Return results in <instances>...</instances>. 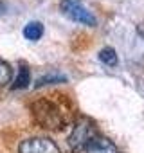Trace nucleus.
<instances>
[{
  "mask_svg": "<svg viewBox=\"0 0 144 153\" xmlns=\"http://www.w3.org/2000/svg\"><path fill=\"white\" fill-rule=\"evenodd\" d=\"M67 78L63 74H45V76H42V78L36 81V87H43V85H52V83H59V81H65Z\"/></svg>",
  "mask_w": 144,
  "mask_h": 153,
  "instance_id": "nucleus-9",
  "label": "nucleus"
},
{
  "mask_svg": "<svg viewBox=\"0 0 144 153\" xmlns=\"http://www.w3.org/2000/svg\"><path fill=\"white\" fill-rule=\"evenodd\" d=\"M11 81V67L7 61L0 59V87H4Z\"/></svg>",
  "mask_w": 144,
  "mask_h": 153,
  "instance_id": "nucleus-10",
  "label": "nucleus"
},
{
  "mask_svg": "<svg viewBox=\"0 0 144 153\" xmlns=\"http://www.w3.org/2000/svg\"><path fill=\"white\" fill-rule=\"evenodd\" d=\"M61 13L70 18L72 22H78V24H85V25H96V16L94 13L83 6L81 0H61Z\"/></svg>",
  "mask_w": 144,
  "mask_h": 153,
  "instance_id": "nucleus-2",
  "label": "nucleus"
},
{
  "mask_svg": "<svg viewBox=\"0 0 144 153\" xmlns=\"http://www.w3.org/2000/svg\"><path fill=\"white\" fill-rule=\"evenodd\" d=\"M99 59H101L105 65H110V67L117 65V54H115V51H114L112 47H105V49H101V52H99Z\"/></svg>",
  "mask_w": 144,
  "mask_h": 153,
  "instance_id": "nucleus-8",
  "label": "nucleus"
},
{
  "mask_svg": "<svg viewBox=\"0 0 144 153\" xmlns=\"http://www.w3.org/2000/svg\"><path fill=\"white\" fill-rule=\"evenodd\" d=\"M85 149H87V153H117L115 144L112 140H108L106 137H99V135H96Z\"/></svg>",
  "mask_w": 144,
  "mask_h": 153,
  "instance_id": "nucleus-5",
  "label": "nucleus"
},
{
  "mask_svg": "<svg viewBox=\"0 0 144 153\" xmlns=\"http://www.w3.org/2000/svg\"><path fill=\"white\" fill-rule=\"evenodd\" d=\"M24 36L27 38V40H31V42H38L42 36H43V25L40 24V22H29V24H25V27H24Z\"/></svg>",
  "mask_w": 144,
  "mask_h": 153,
  "instance_id": "nucleus-6",
  "label": "nucleus"
},
{
  "mask_svg": "<svg viewBox=\"0 0 144 153\" xmlns=\"http://www.w3.org/2000/svg\"><path fill=\"white\" fill-rule=\"evenodd\" d=\"M33 110H34L36 121H38L43 128H50V130L61 128V124H63L61 112H59V108H58L54 103H50L49 99H42V101L34 103Z\"/></svg>",
  "mask_w": 144,
  "mask_h": 153,
  "instance_id": "nucleus-1",
  "label": "nucleus"
},
{
  "mask_svg": "<svg viewBox=\"0 0 144 153\" xmlns=\"http://www.w3.org/2000/svg\"><path fill=\"white\" fill-rule=\"evenodd\" d=\"M96 137V128L94 124L88 121V119H79L74 128H72V133L68 135V146L74 149V151H79V149H85L88 146V142Z\"/></svg>",
  "mask_w": 144,
  "mask_h": 153,
  "instance_id": "nucleus-3",
  "label": "nucleus"
},
{
  "mask_svg": "<svg viewBox=\"0 0 144 153\" xmlns=\"http://www.w3.org/2000/svg\"><path fill=\"white\" fill-rule=\"evenodd\" d=\"M18 153H59V149L47 137H33L20 142Z\"/></svg>",
  "mask_w": 144,
  "mask_h": 153,
  "instance_id": "nucleus-4",
  "label": "nucleus"
},
{
  "mask_svg": "<svg viewBox=\"0 0 144 153\" xmlns=\"http://www.w3.org/2000/svg\"><path fill=\"white\" fill-rule=\"evenodd\" d=\"M29 83H31V72H29V67L22 63V65H20V68H18L16 78H15L13 88H25Z\"/></svg>",
  "mask_w": 144,
  "mask_h": 153,
  "instance_id": "nucleus-7",
  "label": "nucleus"
}]
</instances>
